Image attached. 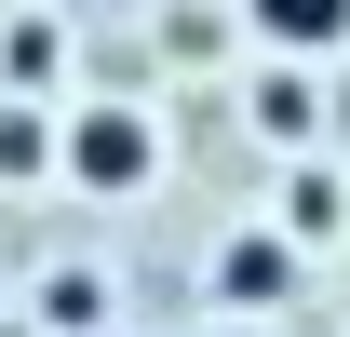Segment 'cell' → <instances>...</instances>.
Listing matches in <instances>:
<instances>
[{"instance_id":"6da1fadb","label":"cell","mask_w":350,"mask_h":337,"mask_svg":"<svg viewBox=\"0 0 350 337\" xmlns=\"http://www.w3.org/2000/svg\"><path fill=\"white\" fill-rule=\"evenodd\" d=\"M68 189H81V203H148V189H162V122H148L135 95L68 108Z\"/></svg>"},{"instance_id":"277c9868","label":"cell","mask_w":350,"mask_h":337,"mask_svg":"<svg viewBox=\"0 0 350 337\" xmlns=\"http://www.w3.org/2000/svg\"><path fill=\"white\" fill-rule=\"evenodd\" d=\"M243 27L269 54H350V0H243Z\"/></svg>"},{"instance_id":"8992f818","label":"cell","mask_w":350,"mask_h":337,"mask_svg":"<svg viewBox=\"0 0 350 337\" xmlns=\"http://www.w3.org/2000/svg\"><path fill=\"white\" fill-rule=\"evenodd\" d=\"M0 68H14V95H41L54 68H68V27H54V14H14V27H0Z\"/></svg>"},{"instance_id":"9c48e42d","label":"cell","mask_w":350,"mask_h":337,"mask_svg":"<svg viewBox=\"0 0 350 337\" xmlns=\"http://www.w3.org/2000/svg\"><path fill=\"white\" fill-rule=\"evenodd\" d=\"M216 337H256V310H229V324H216Z\"/></svg>"},{"instance_id":"ba28073f","label":"cell","mask_w":350,"mask_h":337,"mask_svg":"<svg viewBox=\"0 0 350 337\" xmlns=\"http://www.w3.org/2000/svg\"><path fill=\"white\" fill-rule=\"evenodd\" d=\"M94 310H108V284H94V270H54V284H41V324H68V337H81Z\"/></svg>"},{"instance_id":"7a4b0ae2","label":"cell","mask_w":350,"mask_h":337,"mask_svg":"<svg viewBox=\"0 0 350 337\" xmlns=\"http://www.w3.org/2000/svg\"><path fill=\"white\" fill-rule=\"evenodd\" d=\"M243 122H256L269 149H323V122H337L323 54H269V68H256V95H243Z\"/></svg>"},{"instance_id":"52a82bcc","label":"cell","mask_w":350,"mask_h":337,"mask_svg":"<svg viewBox=\"0 0 350 337\" xmlns=\"http://www.w3.org/2000/svg\"><path fill=\"white\" fill-rule=\"evenodd\" d=\"M0 175H68V122H0Z\"/></svg>"},{"instance_id":"3957f363","label":"cell","mask_w":350,"mask_h":337,"mask_svg":"<svg viewBox=\"0 0 350 337\" xmlns=\"http://www.w3.org/2000/svg\"><path fill=\"white\" fill-rule=\"evenodd\" d=\"M202 284H216V310H283V297H297V229H229L216 256H202Z\"/></svg>"},{"instance_id":"5b68a950","label":"cell","mask_w":350,"mask_h":337,"mask_svg":"<svg viewBox=\"0 0 350 337\" xmlns=\"http://www.w3.org/2000/svg\"><path fill=\"white\" fill-rule=\"evenodd\" d=\"M283 229H297V243H337V229H350V175H337V149H297V175H283Z\"/></svg>"}]
</instances>
